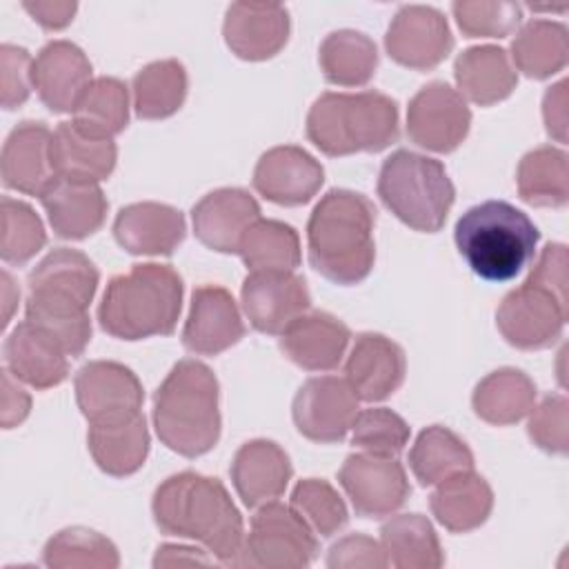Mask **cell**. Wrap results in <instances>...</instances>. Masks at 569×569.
<instances>
[{"instance_id": "obj_52", "label": "cell", "mask_w": 569, "mask_h": 569, "mask_svg": "<svg viewBox=\"0 0 569 569\" xmlns=\"http://www.w3.org/2000/svg\"><path fill=\"white\" fill-rule=\"evenodd\" d=\"M31 411V396L20 387V380L4 367L2 369V398H0V425L13 429Z\"/></svg>"}, {"instance_id": "obj_23", "label": "cell", "mask_w": 569, "mask_h": 569, "mask_svg": "<svg viewBox=\"0 0 569 569\" xmlns=\"http://www.w3.org/2000/svg\"><path fill=\"white\" fill-rule=\"evenodd\" d=\"M184 216L162 202H133L113 220L116 242L133 256H169L184 240Z\"/></svg>"}, {"instance_id": "obj_39", "label": "cell", "mask_w": 569, "mask_h": 569, "mask_svg": "<svg viewBox=\"0 0 569 569\" xmlns=\"http://www.w3.org/2000/svg\"><path fill=\"white\" fill-rule=\"evenodd\" d=\"M518 196L533 207H565L569 200L567 153L538 147L522 156L516 171Z\"/></svg>"}, {"instance_id": "obj_17", "label": "cell", "mask_w": 569, "mask_h": 569, "mask_svg": "<svg viewBox=\"0 0 569 569\" xmlns=\"http://www.w3.org/2000/svg\"><path fill=\"white\" fill-rule=\"evenodd\" d=\"M244 322L233 296L220 284H202L191 293L182 345L196 356H218L240 342Z\"/></svg>"}, {"instance_id": "obj_3", "label": "cell", "mask_w": 569, "mask_h": 569, "mask_svg": "<svg viewBox=\"0 0 569 569\" xmlns=\"http://www.w3.org/2000/svg\"><path fill=\"white\" fill-rule=\"evenodd\" d=\"M153 427L164 447L198 458L220 438V387L213 371L193 358L171 367L153 396Z\"/></svg>"}, {"instance_id": "obj_18", "label": "cell", "mask_w": 569, "mask_h": 569, "mask_svg": "<svg viewBox=\"0 0 569 569\" xmlns=\"http://www.w3.org/2000/svg\"><path fill=\"white\" fill-rule=\"evenodd\" d=\"M91 73L89 58L69 40L47 42L31 67L33 89L53 113H73L80 96L93 82Z\"/></svg>"}, {"instance_id": "obj_26", "label": "cell", "mask_w": 569, "mask_h": 569, "mask_svg": "<svg viewBox=\"0 0 569 569\" xmlns=\"http://www.w3.org/2000/svg\"><path fill=\"white\" fill-rule=\"evenodd\" d=\"M4 367L33 389H51L69 376V356L47 331L24 320L4 340Z\"/></svg>"}, {"instance_id": "obj_16", "label": "cell", "mask_w": 569, "mask_h": 569, "mask_svg": "<svg viewBox=\"0 0 569 569\" xmlns=\"http://www.w3.org/2000/svg\"><path fill=\"white\" fill-rule=\"evenodd\" d=\"M322 182V164L296 144H280L264 151L253 169V189L282 207L309 202L320 191Z\"/></svg>"}, {"instance_id": "obj_22", "label": "cell", "mask_w": 569, "mask_h": 569, "mask_svg": "<svg viewBox=\"0 0 569 569\" xmlns=\"http://www.w3.org/2000/svg\"><path fill=\"white\" fill-rule=\"evenodd\" d=\"M258 218L256 198L238 187L216 189L191 209L196 238L220 253H238L244 233Z\"/></svg>"}, {"instance_id": "obj_34", "label": "cell", "mask_w": 569, "mask_h": 569, "mask_svg": "<svg viewBox=\"0 0 569 569\" xmlns=\"http://www.w3.org/2000/svg\"><path fill=\"white\" fill-rule=\"evenodd\" d=\"M380 545L396 569H438L445 553L433 525L420 513H400L380 527Z\"/></svg>"}, {"instance_id": "obj_30", "label": "cell", "mask_w": 569, "mask_h": 569, "mask_svg": "<svg viewBox=\"0 0 569 569\" xmlns=\"http://www.w3.org/2000/svg\"><path fill=\"white\" fill-rule=\"evenodd\" d=\"M431 513L451 533L478 529L493 509V491L473 469L453 473L436 485L429 498Z\"/></svg>"}, {"instance_id": "obj_36", "label": "cell", "mask_w": 569, "mask_h": 569, "mask_svg": "<svg viewBox=\"0 0 569 569\" xmlns=\"http://www.w3.org/2000/svg\"><path fill=\"white\" fill-rule=\"evenodd\" d=\"M189 89L187 69L180 60L167 58L144 64L131 80L133 109L142 120H162L173 116Z\"/></svg>"}, {"instance_id": "obj_49", "label": "cell", "mask_w": 569, "mask_h": 569, "mask_svg": "<svg viewBox=\"0 0 569 569\" xmlns=\"http://www.w3.org/2000/svg\"><path fill=\"white\" fill-rule=\"evenodd\" d=\"M33 60L27 49L16 44L0 47V102L4 109H16L27 102L33 80Z\"/></svg>"}, {"instance_id": "obj_7", "label": "cell", "mask_w": 569, "mask_h": 569, "mask_svg": "<svg viewBox=\"0 0 569 569\" xmlns=\"http://www.w3.org/2000/svg\"><path fill=\"white\" fill-rule=\"evenodd\" d=\"M378 196L407 227L436 233L447 220L456 189L440 160L398 149L380 167Z\"/></svg>"}, {"instance_id": "obj_14", "label": "cell", "mask_w": 569, "mask_h": 569, "mask_svg": "<svg viewBox=\"0 0 569 569\" xmlns=\"http://www.w3.org/2000/svg\"><path fill=\"white\" fill-rule=\"evenodd\" d=\"M385 49L391 60L407 69L429 71L438 67L453 49V36L447 18L427 4H405L396 11Z\"/></svg>"}, {"instance_id": "obj_11", "label": "cell", "mask_w": 569, "mask_h": 569, "mask_svg": "<svg viewBox=\"0 0 569 569\" xmlns=\"http://www.w3.org/2000/svg\"><path fill=\"white\" fill-rule=\"evenodd\" d=\"M567 316V305L525 280L502 298L496 311V325L511 347L533 351L551 347L562 336Z\"/></svg>"}, {"instance_id": "obj_54", "label": "cell", "mask_w": 569, "mask_h": 569, "mask_svg": "<svg viewBox=\"0 0 569 569\" xmlns=\"http://www.w3.org/2000/svg\"><path fill=\"white\" fill-rule=\"evenodd\" d=\"M22 9L44 29L58 31L64 29L73 16L78 4L67 0H36V2H22Z\"/></svg>"}, {"instance_id": "obj_42", "label": "cell", "mask_w": 569, "mask_h": 569, "mask_svg": "<svg viewBox=\"0 0 569 569\" xmlns=\"http://www.w3.org/2000/svg\"><path fill=\"white\" fill-rule=\"evenodd\" d=\"M238 256L249 271H296L300 264L298 231L280 220L258 218L244 233Z\"/></svg>"}, {"instance_id": "obj_46", "label": "cell", "mask_w": 569, "mask_h": 569, "mask_svg": "<svg viewBox=\"0 0 569 569\" xmlns=\"http://www.w3.org/2000/svg\"><path fill=\"white\" fill-rule=\"evenodd\" d=\"M409 425L402 416L387 407L358 411L351 425V442L369 453L398 456L409 442Z\"/></svg>"}, {"instance_id": "obj_28", "label": "cell", "mask_w": 569, "mask_h": 569, "mask_svg": "<svg viewBox=\"0 0 569 569\" xmlns=\"http://www.w3.org/2000/svg\"><path fill=\"white\" fill-rule=\"evenodd\" d=\"M458 93L480 107L505 100L518 84L509 53L496 44H480L465 49L453 64Z\"/></svg>"}, {"instance_id": "obj_24", "label": "cell", "mask_w": 569, "mask_h": 569, "mask_svg": "<svg viewBox=\"0 0 569 569\" xmlns=\"http://www.w3.org/2000/svg\"><path fill=\"white\" fill-rule=\"evenodd\" d=\"M229 471L238 496L251 509L278 500L293 473L287 451L264 438L244 442L236 451Z\"/></svg>"}, {"instance_id": "obj_13", "label": "cell", "mask_w": 569, "mask_h": 569, "mask_svg": "<svg viewBox=\"0 0 569 569\" xmlns=\"http://www.w3.org/2000/svg\"><path fill=\"white\" fill-rule=\"evenodd\" d=\"M296 429L313 442H340L358 416V398L347 380L336 376L309 378L291 405Z\"/></svg>"}, {"instance_id": "obj_32", "label": "cell", "mask_w": 569, "mask_h": 569, "mask_svg": "<svg viewBox=\"0 0 569 569\" xmlns=\"http://www.w3.org/2000/svg\"><path fill=\"white\" fill-rule=\"evenodd\" d=\"M87 445L93 462L109 476L136 473L149 453V429L142 413L107 425H91Z\"/></svg>"}, {"instance_id": "obj_20", "label": "cell", "mask_w": 569, "mask_h": 569, "mask_svg": "<svg viewBox=\"0 0 569 569\" xmlns=\"http://www.w3.org/2000/svg\"><path fill=\"white\" fill-rule=\"evenodd\" d=\"M407 360L400 345L373 331L356 338L345 362V380L358 400L380 402L396 393L405 382Z\"/></svg>"}, {"instance_id": "obj_47", "label": "cell", "mask_w": 569, "mask_h": 569, "mask_svg": "<svg viewBox=\"0 0 569 569\" xmlns=\"http://www.w3.org/2000/svg\"><path fill=\"white\" fill-rule=\"evenodd\" d=\"M451 11L467 38H507L522 20V7L516 2L460 0L451 4Z\"/></svg>"}, {"instance_id": "obj_21", "label": "cell", "mask_w": 569, "mask_h": 569, "mask_svg": "<svg viewBox=\"0 0 569 569\" xmlns=\"http://www.w3.org/2000/svg\"><path fill=\"white\" fill-rule=\"evenodd\" d=\"M51 136L44 122L24 120L11 129L2 144L0 173L7 189L42 196L56 182L51 162Z\"/></svg>"}, {"instance_id": "obj_15", "label": "cell", "mask_w": 569, "mask_h": 569, "mask_svg": "<svg viewBox=\"0 0 569 569\" xmlns=\"http://www.w3.org/2000/svg\"><path fill=\"white\" fill-rule=\"evenodd\" d=\"M240 298L251 327L267 336H280L311 307L307 282L293 271H251Z\"/></svg>"}, {"instance_id": "obj_40", "label": "cell", "mask_w": 569, "mask_h": 569, "mask_svg": "<svg viewBox=\"0 0 569 569\" xmlns=\"http://www.w3.org/2000/svg\"><path fill=\"white\" fill-rule=\"evenodd\" d=\"M24 313L27 320L47 331L69 358H78L91 340L89 307L80 302L56 296L27 293Z\"/></svg>"}, {"instance_id": "obj_51", "label": "cell", "mask_w": 569, "mask_h": 569, "mask_svg": "<svg viewBox=\"0 0 569 569\" xmlns=\"http://www.w3.org/2000/svg\"><path fill=\"white\" fill-rule=\"evenodd\" d=\"M527 282L542 287L558 302L569 307V302H567V247L560 242H549L540 251L531 273L527 276Z\"/></svg>"}, {"instance_id": "obj_27", "label": "cell", "mask_w": 569, "mask_h": 569, "mask_svg": "<svg viewBox=\"0 0 569 569\" xmlns=\"http://www.w3.org/2000/svg\"><path fill=\"white\" fill-rule=\"evenodd\" d=\"M49 224L56 236L67 240H82L96 233L107 218V198L96 182H78L56 178V182L40 196Z\"/></svg>"}, {"instance_id": "obj_35", "label": "cell", "mask_w": 569, "mask_h": 569, "mask_svg": "<svg viewBox=\"0 0 569 569\" xmlns=\"http://www.w3.org/2000/svg\"><path fill=\"white\" fill-rule=\"evenodd\" d=\"M318 64L327 82L338 87H362L376 73L378 49L367 33L338 29L322 40Z\"/></svg>"}, {"instance_id": "obj_44", "label": "cell", "mask_w": 569, "mask_h": 569, "mask_svg": "<svg viewBox=\"0 0 569 569\" xmlns=\"http://www.w3.org/2000/svg\"><path fill=\"white\" fill-rule=\"evenodd\" d=\"M2 236L0 256L7 264L29 262L47 242V233L38 213L22 200L2 198Z\"/></svg>"}, {"instance_id": "obj_6", "label": "cell", "mask_w": 569, "mask_h": 569, "mask_svg": "<svg viewBox=\"0 0 569 569\" xmlns=\"http://www.w3.org/2000/svg\"><path fill=\"white\" fill-rule=\"evenodd\" d=\"M398 136V104L380 91H327L307 113V138L331 158L376 153Z\"/></svg>"}, {"instance_id": "obj_29", "label": "cell", "mask_w": 569, "mask_h": 569, "mask_svg": "<svg viewBox=\"0 0 569 569\" xmlns=\"http://www.w3.org/2000/svg\"><path fill=\"white\" fill-rule=\"evenodd\" d=\"M116 160L113 140L89 136L73 122H60L51 136V162L58 178L98 184L111 176Z\"/></svg>"}, {"instance_id": "obj_48", "label": "cell", "mask_w": 569, "mask_h": 569, "mask_svg": "<svg viewBox=\"0 0 569 569\" xmlns=\"http://www.w3.org/2000/svg\"><path fill=\"white\" fill-rule=\"evenodd\" d=\"M531 442L547 453H567L569 447V402L565 396L553 393L529 411L527 425Z\"/></svg>"}, {"instance_id": "obj_43", "label": "cell", "mask_w": 569, "mask_h": 569, "mask_svg": "<svg viewBox=\"0 0 569 569\" xmlns=\"http://www.w3.org/2000/svg\"><path fill=\"white\" fill-rule=\"evenodd\" d=\"M42 562L51 569H116L120 556L107 536L84 527H69L47 540Z\"/></svg>"}, {"instance_id": "obj_2", "label": "cell", "mask_w": 569, "mask_h": 569, "mask_svg": "<svg viewBox=\"0 0 569 569\" xmlns=\"http://www.w3.org/2000/svg\"><path fill=\"white\" fill-rule=\"evenodd\" d=\"M376 207L349 189H331L313 207L307 222L311 267L336 284H358L376 260Z\"/></svg>"}, {"instance_id": "obj_19", "label": "cell", "mask_w": 569, "mask_h": 569, "mask_svg": "<svg viewBox=\"0 0 569 569\" xmlns=\"http://www.w3.org/2000/svg\"><path fill=\"white\" fill-rule=\"evenodd\" d=\"M289 11L273 2H233L224 13L222 36L233 56L260 62L273 58L289 40Z\"/></svg>"}, {"instance_id": "obj_41", "label": "cell", "mask_w": 569, "mask_h": 569, "mask_svg": "<svg viewBox=\"0 0 569 569\" xmlns=\"http://www.w3.org/2000/svg\"><path fill=\"white\" fill-rule=\"evenodd\" d=\"M71 122L89 136L113 140L129 122L127 84L118 78H96L80 96Z\"/></svg>"}, {"instance_id": "obj_53", "label": "cell", "mask_w": 569, "mask_h": 569, "mask_svg": "<svg viewBox=\"0 0 569 569\" xmlns=\"http://www.w3.org/2000/svg\"><path fill=\"white\" fill-rule=\"evenodd\" d=\"M542 118H545L547 133L553 140L565 144L567 142V80H560L547 89L542 100Z\"/></svg>"}, {"instance_id": "obj_10", "label": "cell", "mask_w": 569, "mask_h": 569, "mask_svg": "<svg viewBox=\"0 0 569 569\" xmlns=\"http://www.w3.org/2000/svg\"><path fill=\"white\" fill-rule=\"evenodd\" d=\"M471 127L467 100L447 82L425 84L407 107V136L413 144L449 153L462 144Z\"/></svg>"}, {"instance_id": "obj_50", "label": "cell", "mask_w": 569, "mask_h": 569, "mask_svg": "<svg viewBox=\"0 0 569 569\" xmlns=\"http://www.w3.org/2000/svg\"><path fill=\"white\" fill-rule=\"evenodd\" d=\"M387 553L382 545L365 533H351L331 545L327 567L331 569H382L387 567Z\"/></svg>"}, {"instance_id": "obj_37", "label": "cell", "mask_w": 569, "mask_h": 569, "mask_svg": "<svg viewBox=\"0 0 569 569\" xmlns=\"http://www.w3.org/2000/svg\"><path fill=\"white\" fill-rule=\"evenodd\" d=\"M567 27L553 20H529L511 42V64L527 78L545 80L567 64Z\"/></svg>"}, {"instance_id": "obj_31", "label": "cell", "mask_w": 569, "mask_h": 569, "mask_svg": "<svg viewBox=\"0 0 569 569\" xmlns=\"http://www.w3.org/2000/svg\"><path fill=\"white\" fill-rule=\"evenodd\" d=\"M98 280L100 273L96 264L82 251L58 247L29 271L27 291L67 298L89 307L96 296Z\"/></svg>"}, {"instance_id": "obj_5", "label": "cell", "mask_w": 569, "mask_h": 569, "mask_svg": "<svg viewBox=\"0 0 569 569\" xmlns=\"http://www.w3.org/2000/svg\"><path fill=\"white\" fill-rule=\"evenodd\" d=\"M453 238L460 256L476 276L489 282H507L533 258L540 231L513 204L487 200L458 218Z\"/></svg>"}, {"instance_id": "obj_55", "label": "cell", "mask_w": 569, "mask_h": 569, "mask_svg": "<svg viewBox=\"0 0 569 569\" xmlns=\"http://www.w3.org/2000/svg\"><path fill=\"white\" fill-rule=\"evenodd\" d=\"M216 558L207 556L204 551L196 547H184V545H162L156 551L153 567H191V565H211Z\"/></svg>"}, {"instance_id": "obj_12", "label": "cell", "mask_w": 569, "mask_h": 569, "mask_svg": "<svg viewBox=\"0 0 569 569\" xmlns=\"http://www.w3.org/2000/svg\"><path fill=\"white\" fill-rule=\"evenodd\" d=\"M76 402L89 425L129 420L142 409V385L138 376L113 360H91L82 365L73 380Z\"/></svg>"}, {"instance_id": "obj_9", "label": "cell", "mask_w": 569, "mask_h": 569, "mask_svg": "<svg viewBox=\"0 0 569 569\" xmlns=\"http://www.w3.org/2000/svg\"><path fill=\"white\" fill-rule=\"evenodd\" d=\"M338 482L351 500V507L362 518H385L398 511L409 493L405 467L396 456L351 453L338 471Z\"/></svg>"}, {"instance_id": "obj_25", "label": "cell", "mask_w": 569, "mask_h": 569, "mask_svg": "<svg viewBox=\"0 0 569 569\" xmlns=\"http://www.w3.org/2000/svg\"><path fill=\"white\" fill-rule=\"evenodd\" d=\"M349 327L327 311L302 313L280 333V351L307 371L336 369L347 351Z\"/></svg>"}, {"instance_id": "obj_45", "label": "cell", "mask_w": 569, "mask_h": 569, "mask_svg": "<svg viewBox=\"0 0 569 569\" xmlns=\"http://www.w3.org/2000/svg\"><path fill=\"white\" fill-rule=\"evenodd\" d=\"M291 507L322 538L338 533L349 520L340 493L320 478L300 480L291 491Z\"/></svg>"}, {"instance_id": "obj_33", "label": "cell", "mask_w": 569, "mask_h": 569, "mask_svg": "<svg viewBox=\"0 0 569 569\" xmlns=\"http://www.w3.org/2000/svg\"><path fill=\"white\" fill-rule=\"evenodd\" d=\"M473 411L480 420L507 427L529 416L536 405V385L520 369H498L485 376L471 396Z\"/></svg>"}, {"instance_id": "obj_38", "label": "cell", "mask_w": 569, "mask_h": 569, "mask_svg": "<svg viewBox=\"0 0 569 569\" xmlns=\"http://www.w3.org/2000/svg\"><path fill=\"white\" fill-rule=\"evenodd\" d=\"M409 467L422 487L473 469V453L451 429L431 425L422 429L409 451Z\"/></svg>"}, {"instance_id": "obj_1", "label": "cell", "mask_w": 569, "mask_h": 569, "mask_svg": "<svg viewBox=\"0 0 569 569\" xmlns=\"http://www.w3.org/2000/svg\"><path fill=\"white\" fill-rule=\"evenodd\" d=\"M151 511L162 533L200 542L222 565H242V516L218 478L173 473L156 489Z\"/></svg>"}, {"instance_id": "obj_56", "label": "cell", "mask_w": 569, "mask_h": 569, "mask_svg": "<svg viewBox=\"0 0 569 569\" xmlns=\"http://www.w3.org/2000/svg\"><path fill=\"white\" fill-rule=\"evenodd\" d=\"M18 298H20V291L11 278L9 271H2V327L9 325L11 320V313L18 305Z\"/></svg>"}, {"instance_id": "obj_8", "label": "cell", "mask_w": 569, "mask_h": 569, "mask_svg": "<svg viewBox=\"0 0 569 569\" xmlns=\"http://www.w3.org/2000/svg\"><path fill=\"white\" fill-rule=\"evenodd\" d=\"M318 556L316 531L280 502H267L256 509L244 538L242 565L267 569H302Z\"/></svg>"}, {"instance_id": "obj_4", "label": "cell", "mask_w": 569, "mask_h": 569, "mask_svg": "<svg viewBox=\"0 0 569 569\" xmlns=\"http://www.w3.org/2000/svg\"><path fill=\"white\" fill-rule=\"evenodd\" d=\"M182 309V278L169 264H133L109 280L98 307L100 327L118 340L171 336Z\"/></svg>"}]
</instances>
